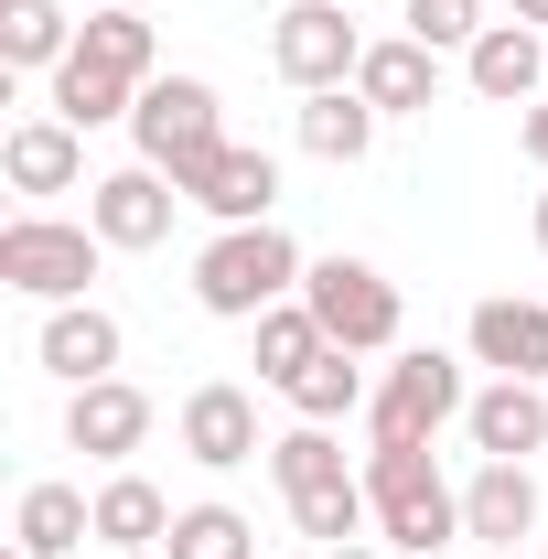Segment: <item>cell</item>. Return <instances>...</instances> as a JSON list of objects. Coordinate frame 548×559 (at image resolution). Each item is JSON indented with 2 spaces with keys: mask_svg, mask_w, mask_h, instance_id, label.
<instances>
[{
  "mask_svg": "<svg viewBox=\"0 0 548 559\" xmlns=\"http://www.w3.org/2000/svg\"><path fill=\"white\" fill-rule=\"evenodd\" d=\"M301 248H290V226H215L205 248H194V301H205L215 323H259L270 301H301Z\"/></svg>",
  "mask_w": 548,
  "mask_h": 559,
  "instance_id": "6da1fadb",
  "label": "cell"
},
{
  "mask_svg": "<svg viewBox=\"0 0 548 559\" xmlns=\"http://www.w3.org/2000/svg\"><path fill=\"white\" fill-rule=\"evenodd\" d=\"M366 506L398 559L463 549V485L441 474V452H366Z\"/></svg>",
  "mask_w": 548,
  "mask_h": 559,
  "instance_id": "7a4b0ae2",
  "label": "cell"
},
{
  "mask_svg": "<svg viewBox=\"0 0 548 559\" xmlns=\"http://www.w3.org/2000/svg\"><path fill=\"white\" fill-rule=\"evenodd\" d=\"M463 409H474L463 366L441 345H409V355H388V377H377V399H366V452H430Z\"/></svg>",
  "mask_w": 548,
  "mask_h": 559,
  "instance_id": "3957f363",
  "label": "cell"
},
{
  "mask_svg": "<svg viewBox=\"0 0 548 559\" xmlns=\"http://www.w3.org/2000/svg\"><path fill=\"white\" fill-rule=\"evenodd\" d=\"M97 270H108V237L75 226V215L22 205L11 226H0V290H22V301H44V312H55V301H86Z\"/></svg>",
  "mask_w": 548,
  "mask_h": 559,
  "instance_id": "277c9868",
  "label": "cell"
},
{
  "mask_svg": "<svg viewBox=\"0 0 548 559\" xmlns=\"http://www.w3.org/2000/svg\"><path fill=\"white\" fill-rule=\"evenodd\" d=\"M130 140H140V162L151 173H205L215 151H226V97H215L205 75H151L140 86V108H130Z\"/></svg>",
  "mask_w": 548,
  "mask_h": 559,
  "instance_id": "5b68a950",
  "label": "cell"
},
{
  "mask_svg": "<svg viewBox=\"0 0 548 559\" xmlns=\"http://www.w3.org/2000/svg\"><path fill=\"white\" fill-rule=\"evenodd\" d=\"M301 301H312V323H323L344 355H398L409 301H398V280L377 270V259H312V270H301Z\"/></svg>",
  "mask_w": 548,
  "mask_h": 559,
  "instance_id": "8992f818",
  "label": "cell"
},
{
  "mask_svg": "<svg viewBox=\"0 0 548 559\" xmlns=\"http://www.w3.org/2000/svg\"><path fill=\"white\" fill-rule=\"evenodd\" d=\"M270 66L290 75L301 97H323V86H355V66H366L355 0H290V11H270Z\"/></svg>",
  "mask_w": 548,
  "mask_h": 559,
  "instance_id": "52a82bcc",
  "label": "cell"
},
{
  "mask_svg": "<svg viewBox=\"0 0 548 559\" xmlns=\"http://www.w3.org/2000/svg\"><path fill=\"white\" fill-rule=\"evenodd\" d=\"M172 205H183V183H172V173H151V162H119V173H97V183H86V226H97L119 259L162 248V237H172Z\"/></svg>",
  "mask_w": 548,
  "mask_h": 559,
  "instance_id": "ba28073f",
  "label": "cell"
},
{
  "mask_svg": "<svg viewBox=\"0 0 548 559\" xmlns=\"http://www.w3.org/2000/svg\"><path fill=\"white\" fill-rule=\"evenodd\" d=\"M463 538L474 549H527V538H548V495L527 463H474V485H463Z\"/></svg>",
  "mask_w": 548,
  "mask_h": 559,
  "instance_id": "9c48e42d",
  "label": "cell"
},
{
  "mask_svg": "<svg viewBox=\"0 0 548 559\" xmlns=\"http://www.w3.org/2000/svg\"><path fill=\"white\" fill-rule=\"evenodd\" d=\"M151 388H130V377H97V388H65V452H86V463H130L140 441H151Z\"/></svg>",
  "mask_w": 548,
  "mask_h": 559,
  "instance_id": "30bf717a",
  "label": "cell"
},
{
  "mask_svg": "<svg viewBox=\"0 0 548 559\" xmlns=\"http://www.w3.org/2000/svg\"><path fill=\"white\" fill-rule=\"evenodd\" d=\"M119 355H130V334H119V312H108V301H55V312H44V334H33V366H44V377H65V388L119 377Z\"/></svg>",
  "mask_w": 548,
  "mask_h": 559,
  "instance_id": "8fae6325",
  "label": "cell"
},
{
  "mask_svg": "<svg viewBox=\"0 0 548 559\" xmlns=\"http://www.w3.org/2000/svg\"><path fill=\"white\" fill-rule=\"evenodd\" d=\"M172 430H183V452H194L205 474H237V463H259V452H270V441H259V399H248L237 377H205V388L183 399Z\"/></svg>",
  "mask_w": 548,
  "mask_h": 559,
  "instance_id": "7c38bea8",
  "label": "cell"
},
{
  "mask_svg": "<svg viewBox=\"0 0 548 559\" xmlns=\"http://www.w3.org/2000/svg\"><path fill=\"white\" fill-rule=\"evenodd\" d=\"M183 205H205L215 226H270L279 215V162L259 140H226L205 173H183Z\"/></svg>",
  "mask_w": 548,
  "mask_h": 559,
  "instance_id": "4fadbf2b",
  "label": "cell"
},
{
  "mask_svg": "<svg viewBox=\"0 0 548 559\" xmlns=\"http://www.w3.org/2000/svg\"><path fill=\"white\" fill-rule=\"evenodd\" d=\"M463 86L484 108H538L548 97V33L538 22H484V44L463 55Z\"/></svg>",
  "mask_w": 548,
  "mask_h": 559,
  "instance_id": "5bb4252c",
  "label": "cell"
},
{
  "mask_svg": "<svg viewBox=\"0 0 548 559\" xmlns=\"http://www.w3.org/2000/svg\"><path fill=\"white\" fill-rule=\"evenodd\" d=\"M463 441H474L484 463H538V452H548V388H538V377H495V388H474Z\"/></svg>",
  "mask_w": 548,
  "mask_h": 559,
  "instance_id": "9a60e30c",
  "label": "cell"
},
{
  "mask_svg": "<svg viewBox=\"0 0 548 559\" xmlns=\"http://www.w3.org/2000/svg\"><path fill=\"white\" fill-rule=\"evenodd\" d=\"M463 345H474V366H495V377H538V388H548V301L495 290V301H474Z\"/></svg>",
  "mask_w": 548,
  "mask_h": 559,
  "instance_id": "2e32d148",
  "label": "cell"
},
{
  "mask_svg": "<svg viewBox=\"0 0 548 559\" xmlns=\"http://www.w3.org/2000/svg\"><path fill=\"white\" fill-rule=\"evenodd\" d=\"M0 173H11V194H75L86 183V130H65L55 108L44 119H11V140H0Z\"/></svg>",
  "mask_w": 548,
  "mask_h": 559,
  "instance_id": "e0dca14e",
  "label": "cell"
},
{
  "mask_svg": "<svg viewBox=\"0 0 548 559\" xmlns=\"http://www.w3.org/2000/svg\"><path fill=\"white\" fill-rule=\"evenodd\" d=\"M355 97H366L377 119H419V108H441V55H430L419 33H388V44H366Z\"/></svg>",
  "mask_w": 548,
  "mask_h": 559,
  "instance_id": "ac0fdd59",
  "label": "cell"
},
{
  "mask_svg": "<svg viewBox=\"0 0 548 559\" xmlns=\"http://www.w3.org/2000/svg\"><path fill=\"white\" fill-rule=\"evenodd\" d=\"M97 538V495L86 485H22V506H11V549L22 559H75Z\"/></svg>",
  "mask_w": 548,
  "mask_h": 559,
  "instance_id": "d6986e66",
  "label": "cell"
},
{
  "mask_svg": "<svg viewBox=\"0 0 548 559\" xmlns=\"http://www.w3.org/2000/svg\"><path fill=\"white\" fill-rule=\"evenodd\" d=\"M172 516H183V506L151 485V474H130V463H119V474L97 485V549L140 559V549H162V538H172Z\"/></svg>",
  "mask_w": 548,
  "mask_h": 559,
  "instance_id": "ffe728a7",
  "label": "cell"
},
{
  "mask_svg": "<svg viewBox=\"0 0 548 559\" xmlns=\"http://www.w3.org/2000/svg\"><path fill=\"white\" fill-rule=\"evenodd\" d=\"M44 108H55L65 130H108V119H130V108H140V86H130L119 66H97V55L75 44L65 66L44 75Z\"/></svg>",
  "mask_w": 548,
  "mask_h": 559,
  "instance_id": "44dd1931",
  "label": "cell"
},
{
  "mask_svg": "<svg viewBox=\"0 0 548 559\" xmlns=\"http://www.w3.org/2000/svg\"><path fill=\"white\" fill-rule=\"evenodd\" d=\"M377 130H388V119H377L355 86H323V97H301V108H290V140H301L312 162H334V173H344V162H366Z\"/></svg>",
  "mask_w": 548,
  "mask_h": 559,
  "instance_id": "7402d4cb",
  "label": "cell"
},
{
  "mask_svg": "<svg viewBox=\"0 0 548 559\" xmlns=\"http://www.w3.org/2000/svg\"><path fill=\"white\" fill-rule=\"evenodd\" d=\"M279 399H290V419H323V430H334V419H366V399H377V377H366V355L323 345L312 366H301V377H290V388H279Z\"/></svg>",
  "mask_w": 548,
  "mask_h": 559,
  "instance_id": "603a6c76",
  "label": "cell"
},
{
  "mask_svg": "<svg viewBox=\"0 0 548 559\" xmlns=\"http://www.w3.org/2000/svg\"><path fill=\"white\" fill-rule=\"evenodd\" d=\"M65 55H75L65 0H0V66L11 75H55Z\"/></svg>",
  "mask_w": 548,
  "mask_h": 559,
  "instance_id": "cb8c5ba5",
  "label": "cell"
},
{
  "mask_svg": "<svg viewBox=\"0 0 548 559\" xmlns=\"http://www.w3.org/2000/svg\"><path fill=\"white\" fill-rule=\"evenodd\" d=\"M75 44H86L97 66H119L130 86H151V75H162V33H151V11H130V0L86 11V22H75Z\"/></svg>",
  "mask_w": 548,
  "mask_h": 559,
  "instance_id": "d4e9b609",
  "label": "cell"
},
{
  "mask_svg": "<svg viewBox=\"0 0 548 559\" xmlns=\"http://www.w3.org/2000/svg\"><path fill=\"white\" fill-rule=\"evenodd\" d=\"M334 474H355V463H344V441L323 430V419H290V430L270 441V485H279V506H290V495H312V485H334Z\"/></svg>",
  "mask_w": 548,
  "mask_h": 559,
  "instance_id": "484cf974",
  "label": "cell"
},
{
  "mask_svg": "<svg viewBox=\"0 0 548 559\" xmlns=\"http://www.w3.org/2000/svg\"><path fill=\"white\" fill-rule=\"evenodd\" d=\"M248 334H259V377H270V388H290V377H301L312 355L334 345V334L312 323V301H270V312H259Z\"/></svg>",
  "mask_w": 548,
  "mask_h": 559,
  "instance_id": "4316f807",
  "label": "cell"
},
{
  "mask_svg": "<svg viewBox=\"0 0 548 559\" xmlns=\"http://www.w3.org/2000/svg\"><path fill=\"white\" fill-rule=\"evenodd\" d=\"M162 559H259V527H248V516H237V506H183V516H172V538H162Z\"/></svg>",
  "mask_w": 548,
  "mask_h": 559,
  "instance_id": "83f0119b",
  "label": "cell"
},
{
  "mask_svg": "<svg viewBox=\"0 0 548 559\" xmlns=\"http://www.w3.org/2000/svg\"><path fill=\"white\" fill-rule=\"evenodd\" d=\"M398 33H419L430 55H474L484 44V0H398Z\"/></svg>",
  "mask_w": 548,
  "mask_h": 559,
  "instance_id": "f1b7e54d",
  "label": "cell"
},
{
  "mask_svg": "<svg viewBox=\"0 0 548 559\" xmlns=\"http://www.w3.org/2000/svg\"><path fill=\"white\" fill-rule=\"evenodd\" d=\"M516 151H527V162L548 173V97H538V108H516Z\"/></svg>",
  "mask_w": 548,
  "mask_h": 559,
  "instance_id": "f546056e",
  "label": "cell"
},
{
  "mask_svg": "<svg viewBox=\"0 0 548 559\" xmlns=\"http://www.w3.org/2000/svg\"><path fill=\"white\" fill-rule=\"evenodd\" d=\"M505 22H538V33H548V0H505Z\"/></svg>",
  "mask_w": 548,
  "mask_h": 559,
  "instance_id": "4dcf8cb0",
  "label": "cell"
},
{
  "mask_svg": "<svg viewBox=\"0 0 548 559\" xmlns=\"http://www.w3.org/2000/svg\"><path fill=\"white\" fill-rule=\"evenodd\" d=\"M323 559H388V549H377V538H344V549H323Z\"/></svg>",
  "mask_w": 548,
  "mask_h": 559,
  "instance_id": "1f68e13d",
  "label": "cell"
},
{
  "mask_svg": "<svg viewBox=\"0 0 548 559\" xmlns=\"http://www.w3.org/2000/svg\"><path fill=\"white\" fill-rule=\"evenodd\" d=\"M527 237H538V248H548V183H538V205H527Z\"/></svg>",
  "mask_w": 548,
  "mask_h": 559,
  "instance_id": "d6a6232c",
  "label": "cell"
},
{
  "mask_svg": "<svg viewBox=\"0 0 548 559\" xmlns=\"http://www.w3.org/2000/svg\"><path fill=\"white\" fill-rule=\"evenodd\" d=\"M430 559H463V549H430Z\"/></svg>",
  "mask_w": 548,
  "mask_h": 559,
  "instance_id": "836d02e7",
  "label": "cell"
},
{
  "mask_svg": "<svg viewBox=\"0 0 548 559\" xmlns=\"http://www.w3.org/2000/svg\"><path fill=\"white\" fill-rule=\"evenodd\" d=\"M130 11H151V0H130Z\"/></svg>",
  "mask_w": 548,
  "mask_h": 559,
  "instance_id": "e575fe53",
  "label": "cell"
},
{
  "mask_svg": "<svg viewBox=\"0 0 548 559\" xmlns=\"http://www.w3.org/2000/svg\"><path fill=\"white\" fill-rule=\"evenodd\" d=\"M538 559H548V538H538Z\"/></svg>",
  "mask_w": 548,
  "mask_h": 559,
  "instance_id": "d590c367",
  "label": "cell"
}]
</instances>
